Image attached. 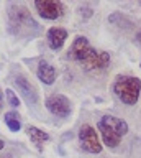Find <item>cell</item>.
Returning a JSON list of instances; mask_svg holds the SVG:
<instances>
[{
    "label": "cell",
    "mask_w": 141,
    "mask_h": 158,
    "mask_svg": "<svg viewBox=\"0 0 141 158\" xmlns=\"http://www.w3.org/2000/svg\"><path fill=\"white\" fill-rule=\"evenodd\" d=\"M36 76L43 84L51 86V84H54V81H56V69L53 64H49L48 61L43 59V61H40V64H38V68H36Z\"/></svg>",
    "instance_id": "obj_10"
},
{
    "label": "cell",
    "mask_w": 141,
    "mask_h": 158,
    "mask_svg": "<svg viewBox=\"0 0 141 158\" xmlns=\"http://www.w3.org/2000/svg\"><path fill=\"white\" fill-rule=\"evenodd\" d=\"M26 133H28V138L33 142V145H36V148H43V145L49 140V135L45 132V130H41V128H38L35 125H30L26 128Z\"/></svg>",
    "instance_id": "obj_11"
},
{
    "label": "cell",
    "mask_w": 141,
    "mask_h": 158,
    "mask_svg": "<svg viewBox=\"0 0 141 158\" xmlns=\"http://www.w3.org/2000/svg\"><path fill=\"white\" fill-rule=\"evenodd\" d=\"M77 138H79V145L85 153H92V155H97V153L102 152V142L99 137V132L95 130L90 123H84L79 128V133H77Z\"/></svg>",
    "instance_id": "obj_5"
},
{
    "label": "cell",
    "mask_w": 141,
    "mask_h": 158,
    "mask_svg": "<svg viewBox=\"0 0 141 158\" xmlns=\"http://www.w3.org/2000/svg\"><path fill=\"white\" fill-rule=\"evenodd\" d=\"M46 109L57 118H67L72 114V104L62 94H51L45 102Z\"/></svg>",
    "instance_id": "obj_7"
},
{
    "label": "cell",
    "mask_w": 141,
    "mask_h": 158,
    "mask_svg": "<svg viewBox=\"0 0 141 158\" xmlns=\"http://www.w3.org/2000/svg\"><path fill=\"white\" fill-rule=\"evenodd\" d=\"M3 120H5V125L10 128L12 132H18L22 128V122H20V114L15 110H10L3 115Z\"/></svg>",
    "instance_id": "obj_12"
},
{
    "label": "cell",
    "mask_w": 141,
    "mask_h": 158,
    "mask_svg": "<svg viewBox=\"0 0 141 158\" xmlns=\"http://www.w3.org/2000/svg\"><path fill=\"white\" fill-rule=\"evenodd\" d=\"M136 43H138V46L141 48V30H139L138 33H136Z\"/></svg>",
    "instance_id": "obj_14"
},
{
    "label": "cell",
    "mask_w": 141,
    "mask_h": 158,
    "mask_svg": "<svg viewBox=\"0 0 141 158\" xmlns=\"http://www.w3.org/2000/svg\"><path fill=\"white\" fill-rule=\"evenodd\" d=\"M46 40H48L49 48L57 51V49H61L62 46H64V43L67 40V30L62 28V27H53V28L48 30Z\"/></svg>",
    "instance_id": "obj_9"
},
{
    "label": "cell",
    "mask_w": 141,
    "mask_h": 158,
    "mask_svg": "<svg viewBox=\"0 0 141 158\" xmlns=\"http://www.w3.org/2000/svg\"><path fill=\"white\" fill-rule=\"evenodd\" d=\"M69 58L77 64H80V68L85 71H102L112 61L110 53L104 49H95L90 44L89 38L82 35L74 38L69 49Z\"/></svg>",
    "instance_id": "obj_1"
},
{
    "label": "cell",
    "mask_w": 141,
    "mask_h": 158,
    "mask_svg": "<svg viewBox=\"0 0 141 158\" xmlns=\"http://www.w3.org/2000/svg\"><path fill=\"white\" fill-rule=\"evenodd\" d=\"M2 107H3V92L0 89V110H2Z\"/></svg>",
    "instance_id": "obj_15"
},
{
    "label": "cell",
    "mask_w": 141,
    "mask_h": 158,
    "mask_svg": "<svg viewBox=\"0 0 141 158\" xmlns=\"http://www.w3.org/2000/svg\"><path fill=\"white\" fill-rule=\"evenodd\" d=\"M128 123L123 118L115 117V115H104L97 123V130H99L104 145L108 148H116L120 145L121 138L128 133Z\"/></svg>",
    "instance_id": "obj_2"
},
{
    "label": "cell",
    "mask_w": 141,
    "mask_h": 158,
    "mask_svg": "<svg viewBox=\"0 0 141 158\" xmlns=\"http://www.w3.org/2000/svg\"><path fill=\"white\" fill-rule=\"evenodd\" d=\"M5 97H7V102H8V106H12L13 109L20 107V99H18L17 92L13 91V89H7V91H5Z\"/></svg>",
    "instance_id": "obj_13"
},
{
    "label": "cell",
    "mask_w": 141,
    "mask_h": 158,
    "mask_svg": "<svg viewBox=\"0 0 141 158\" xmlns=\"http://www.w3.org/2000/svg\"><path fill=\"white\" fill-rule=\"evenodd\" d=\"M3 148H5V142L0 140V150H3Z\"/></svg>",
    "instance_id": "obj_16"
},
{
    "label": "cell",
    "mask_w": 141,
    "mask_h": 158,
    "mask_svg": "<svg viewBox=\"0 0 141 158\" xmlns=\"http://www.w3.org/2000/svg\"><path fill=\"white\" fill-rule=\"evenodd\" d=\"M35 8L38 15L45 20H57L66 13V5L59 0H36Z\"/></svg>",
    "instance_id": "obj_6"
},
{
    "label": "cell",
    "mask_w": 141,
    "mask_h": 158,
    "mask_svg": "<svg viewBox=\"0 0 141 158\" xmlns=\"http://www.w3.org/2000/svg\"><path fill=\"white\" fill-rule=\"evenodd\" d=\"M112 91L120 102L125 106H135L141 94V79L136 76H128V74H120L115 77Z\"/></svg>",
    "instance_id": "obj_3"
},
{
    "label": "cell",
    "mask_w": 141,
    "mask_h": 158,
    "mask_svg": "<svg viewBox=\"0 0 141 158\" xmlns=\"http://www.w3.org/2000/svg\"><path fill=\"white\" fill-rule=\"evenodd\" d=\"M13 86L17 87V91L20 92V96L25 99L28 106H36L40 97H38V91L33 84L28 81L25 76H17L13 79Z\"/></svg>",
    "instance_id": "obj_8"
},
{
    "label": "cell",
    "mask_w": 141,
    "mask_h": 158,
    "mask_svg": "<svg viewBox=\"0 0 141 158\" xmlns=\"http://www.w3.org/2000/svg\"><path fill=\"white\" fill-rule=\"evenodd\" d=\"M8 18H10L12 30L17 35H25V31L31 33L33 30H38V23L23 5H13L8 12Z\"/></svg>",
    "instance_id": "obj_4"
}]
</instances>
